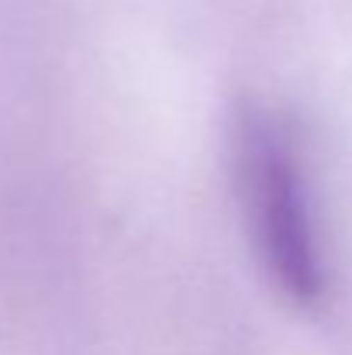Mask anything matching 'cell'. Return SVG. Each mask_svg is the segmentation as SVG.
<instances>
[{"instance_id":"6da1fadb","label":"cell","mask_w":352,"mask_h":355,"mask_svg":"<svg viewBox=\"0 0 352 355\" xmlns=\"http://www.w3.org/2000/svg\"><path fill=\"white\" fill-rule=\"evenodd\" d=\"M232 152L242 214L269 279L294 304H321L328 276L304 155L290 124L266 107L245 104L235 114Z\"/></svg>"}]
</instances>
